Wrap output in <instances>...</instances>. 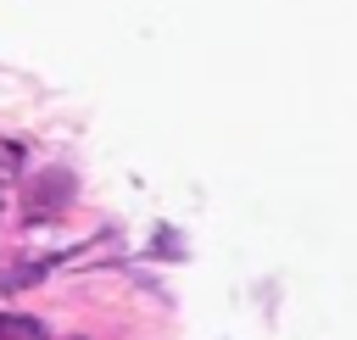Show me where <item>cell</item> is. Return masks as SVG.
<instances>
[{"mask_svg": "<svg viewBox=\"0 0 357 340\" xmlns=\"http://www.w3.org/2000/svg\"><path fill=\"white\" fill-rule=\"evenodd\" d=\"M67 201H73V173H67V167H50V173L28 190V206H33V212H61Z\"/></svg>", "mask_w": 357, "mask_h": 340, "instance_id": "obj_1", "label": "cell"}, {"mask_svg": "<svg viewBox=\"0 0 357 340\" xmlns=\"http://www.w3.org/2000/svg\"><path fill=\"white\" fill-rule=\"evenodd\" d=\"M0 340H39V318H28V312H0Z\"/></svg>", "mask_w": 357, "mask_h": 340, "instance_id": "obj_2", "label": "cell"}, {"mask_svg": "<svg viewBox=\"0 0 357 340\" xmlns=\"http://www.w3.org/2000/svg\"><path fill=\"white\" fill-rule=\"evenodd\" d=\"M39 279H45V268H11V273H0V295L22 290V284H39Z\"/></svg>", "mask_w": 357, "mask_h": 340, "instance_id": "obj_3", "label": "cell"}]
</instances>
